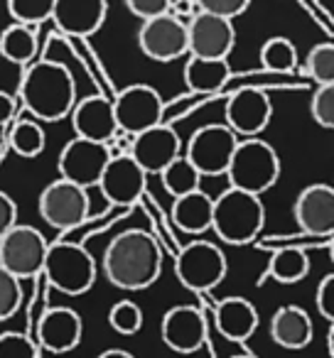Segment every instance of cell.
<instances>
[{"label":"cell","mask_w":334,"mask_h":358,"mask_svg":"<svg viewBox=\"0 0 334 358\" xmlns=\"http://www.w3.org/2000/svg\"><path fill=\"white\" fill-rule=\"evenodd\" d=\"M226 255L216 243L209 241H192L177 253L175 258V275L182 287L192 292H207L214 289L226 278Z\"/></svg>","instance_id":"cell-6"},{"label":"cell","mask_w":334,"mask_h":358,"mask_svg":"<svg viewBox=\"0 0 334 358\" xmlns=\"http://www.w3.org/2000/svg\"><path fill=\"white\" fill-rule=\"evenodd\" d=\"M236 45V30L231 20L211 13H200L187 25V55L204 59H229Z\"/></svg>","instance_id":"cell-13"},{"label":"cell","mask_w":334,"mask_h":358,"mask_svg":"<svg viewBox=\"0 0 334 358\" xmlns=\"http://www.w3.org/2000/svg\"><path fill=\"white\" fill-rule=\"evenodd\" d=\"M13 113H15V99L8 96L6 91H0V128L8 125V120L13 118Z\"/></svg>","instance_id":"cell-41"},{"label":"cell","mask_w":334,"mask_h":358,"mask_svg":"<svg viewBox=\"0 0 334 358\" xmlns=\"http://www.w3.org/2000/svg\"><path fill=\"white\" fill-rule=\"evenodd\" d=\"M309 273V258L305 253L302 245H280L273 255H270L268 270L260 275V282L263 280H275L280 285H295L302 282Z\"/></svg>","instance_id":"cell-26"},{"label":"cell","mask_w":334,"mask_h":358,"mask_svg":"<svg viewBox=\"0 0 334 358\" xmlns=\"http://www.w3.org/2000/svg\"><path fill=\"white\" fill-rule=\"evenodd\" d=\"M42 275L47 282L60 292L69 297L89 292L96 280V263L94 255L79 243L69 241H57L47 245L45 263H42Z\"/></svg>","instance_id":"cell-5"},{"label":"cell","mask_w":334,"mask_h":358,"mask_svg":"<svg viewBox=\"0 0 334 358\" xmlns=\"http://www.w3.org/2000/svg\"><path fill=\"white\" fill-rule=\"evenodd\" d=\"M37 209L52 229H74V226L84 224L86 214H89V189H81L60 177L40 192Z\"/></svg>","instance_id":"cell-10"},{"label":"cell","mask_w":334,"mask_h":358,"mask_svg":"<svg viewBox=\"0 0 334 358\" xmlns=\"http://www.w3.org/2000/svg\"><path fill=\"white\" fill-rule=\"evenodd\" d=\"M84 334V322L69 307H52L42 314L40 327H37V338L40 346L50 353H69L81 343Z\"/></svg>","instance_id":"cell-20"},{"label":"cell","mask_w":334,"mask_h":358,"mask_svg":"<svg viewBox=\"0 0 334 358\" xmlns=\"http://www.w3.org/2000/svg\"><path fill=\"white\" fill-rule=\"evenodd\" d=\"M22 304V285L13 273L0 268V322H8L15 317Z\"/></svg>","instance_id":"cell-34"},{"label":"cell","mask_w":334,"mask_h":358,"mask_svg":"<svg viewBox=\"0 0 334 358\" xmlns=\"http://www.w3.org/2000/svg\"><path fill=\"white\" fill-rule=\"evenodd\" d=\"M317 309L329 324L334 322V275L329 273L317 287Z\"/></svg>","instance_id":"cell-39"},{"label":"cell","mask_w":334,"mask_h":358,"mask_svg":"<svg viewBox=\"0 0 334 358\" xmlns=\"http://www.w3.org/2000/svg\"><path fill=\"white\" fill-rule=\"evenodd\" d=\"M224 174L229 177V187L260 196L280 177L278 152L265 140L244 138L236 143V150Z\"/></svg>","instance_id":"cell-4"},{"label":"cell","mask_w":334,"mask_h":358,"mask_svg":"<svg viewBox=\"0 0 334 358\" xmlns=\"http://www.w3.org/2000/svg\"><path fill=\"white\" fill-rule=\"evenodd\" d=\"M231 358H253V356H246V353H239V356H231Z\"/></svg>","instance_id":"cell-44"},{"label":"cell","mask_w":334,"mask_h":358,"mask_svg":"<svg viewBox=\"0 0 334 358\" xmlns=\"http://www.w3.org/2000/svg\"><path fill=\"white\" fill-rule=\"evenodd\" d=\"M312 319L298 304H285L270 319V338L288 351H300L312 341Z\"/></svg>","instance_id":"cell-22"},{"label":"cell","mask_w":334,"mask_h":358,"mask_svg":"<svg viewBox=\"0 0 334 358\" xmlns=\"http://www.w3.org/2000/svg\"><path fill=\"white\" fill-rule=\"evenodd\" d=\"M145 185H148V174L140 169V164L125 155H116L106 162L104 172L99 179V189L104 199L113 206H130L143 199Z\"/></svg>","instance_id":"cell-12"},{"label":"cell","mask_w":334,"mask_h":358,"mask_svg":"<svg viewBox=\"0 0 334 358\" xmlns=\"http://www.w3.org/2000/svg\"><path fill=\"white\" fill-rule=\"evenodd\" d=\"M96 358H135L133 353H128V351H120V348H111V351H104L101 356H96Z\"/></svg>","instance_id":"cell-42"},{"label":"cell","mask_w":334,"mask_h":358,"mask_svg":"<svg viewBox=\"0 0 334 358\" xmlns=\"http://www.w3.org/2000/svg\"><path fill=\"white\" fill-rule=\"evenodd\" d=\"M309 113H312L317 125H322L327 130L334 128V84L314 89L312 101H309Z\"/></svg>","instance_id":"cell-35"},{"label":"cell","mask_w":334,"mask_h":358,"mask_svg":"<svg viewBox=\"0 0 334 358\" xmlns=\"http://www.w3.org/2000/svg\"><path fill=\"white\" fill-rule=\"evenodd\" d=\"M71 125H74L76 138L94 140V143H109L116 133H118V123H116L113 103L106 96H86V99L76 101L71 108Z\"/></svg>","instance_id":"cell-19"},{"label":"cell","mask_w":334,"mask_h":358,"mask_svg":"<svg viewBox=\"0 0 334 358\" xmlns=\"http://www.w3.org/2000/svg\"><path fill=\"white\" fill-rule=\"evenodd\" d=\"M138 47L153 62H175L187 55V25L172 15L143 20L138 30Z\"/></svg>","instance_id":"cell-14"},{"label":"cell","mask_w":334,"mask_h":358,"mask_svg":"<svg viewBox=\"0 0 334 358\" xmlns=\"http://www.w3.org/2000/svg\"><path fill=\"white\" fill-rule=\"evenodd\" d=\"M295 224L309 236H332L334 231V189L329 185H309L295 199Z\"/></svg>","instance_id":"cell-18"},{"label":"cell","mask_w":334,"mask_h":358,"mask_svg":"<svg viewBox=\"0 0 334 358\" xmlns=\"http://www.w3.org/2000/svg\"><path fill=\"white\" fill-rule=\"evenodd\" d=\"M45 130L35 120H18L11 130V150L25 159H32L45 150Z\"/></svg>","instance_id":"cell-30"},{"label":"cell","mask_w":334,"mask_h":358,"mask_svg":"<svg viewBox=\"0 0 334 358\" xmlns=\"http://www.w3.org/2000/svg\"><path fill=\"white\" fill-rule=\"evenodd\" d=\"M239 135L224 123H209L195 130L185 148V157L195 164L202 177H219L226 172Z\"/></svg>","instance_id":"cell-7"},{"label":"cell","mask_w":334,"mask_h":358,"mask_svg":"<svg viewBox=\"0 0 334 358\" xmlns=\"http://www.w3.org/2000/svg\"><path fill=\"white\" fill-rule=\"evenodd\" d=\"M109 159L111 155L104 143L74 138L62 148L60 159H57V169H60L62 179L81 187V189H89V187L99 185L101 172H104Z\"/></svg>","instance_id":"cell-11"},{"label":"cell","mask_w":334,"mask_h":358,"mask_svg":"<svg viewBox=\"0 0 334 358\" xmlns=\"http://www.w3.org/2000/svg\"><path fill=\"white\" fill-rule=\"evenodd\" d=\"M197 6L202 8V13H211V15L234 20V17L244 15L249 10L251 0H197Z\"/></svg>","instance_id":"cell-37"},{"label":"cell","mask_w":334,"mask_h":358,"mask_svg":"<svg viewBox=\"0 0 334 358\" xmlns=\"http://www.w3.org/2000/svg\"><path fill=\"white\" fill-rule=\"evenodd\" d=\"M216 329L229 341L244 343L258 329V312L246 297H226L216 307Z\"/></svg>","instance_id":"cell-23"},{"label":"cell","mask_w":334,"mask_h":358,"mask_svg":"<svg viewBox=\"0 0 334 358\" xmlns=\"http://www.w3.org/2000/svg\"><path fill=\"white\" fill-rule=\"evenodd\" d=\"M231 79L229 59L190 57L185 64V84L192 94H216Z\"/></svg>","instance_id":"cell-25"},{"label":"cell","mask_w":334,"mask_h":358,"mask_svg":"<svg viewBox=\"0 0 334 358\" xmlns=\"http://www.w3.org/2000/svg\"><path fill=\"white\" fill-rule=\"evenodd\" d=\"M111 103H113L118 130H125L128 135H138L165 120L162 96L148 84L125 86Z\"/></svg>","instance_id":"cell-9"},{"label":"cell","mask_w":334,"mask_h":358,"mask_svg":"<svg viewBox=\"0 0 334 358\" xmlns=\"http://www.w3.org/2000/svg\"><path fill=\"white\" fill-rule=\"evenodd\" d=\"M20 99L35 118L57 123L67 118L76 103V84L71 71L57 62L30 64L20 84Z\"/></svg>","instance_id":"cell-2"},{"label":"cell","mask_w":334,"mask_h":358,"mask_svg":"<svg viewBox=\"0 0 334 358\" xmlns=\"http://www.w3.org/2000/svg\"><path fill=\"white\" fill-rule=\"evenodd\" d=\"M109 324L113 331H118L120 336H133V334L140 331L143 327V312L135 302H116L109 312Z\"/></svg>","instance_id":"cell-33"},{"label":"cell","mask_w":334,"mask_h":358,"mask_svg":"<svg viewBox=\"0 0 334 358\" xmlns=\"http://www.w3.org/2000/svg\"><path fill=\"white\" fill-rule=\"evenodd\" d=\"M160 334H162L165 346L182 356H192L207 343V322L204 314L197 307H172L170 312H165L162 322H160Z\"/></svg>","instance_id":"cell-17"},{"label":"cell","mask_w":334,"mask_h":358,"mask_svg":"<svg viewBox=\"0 0 334 358\" xmlns=\"http://www.w3.org/2000/svg\"><path fill=\"white\" fill-rule=\"evenodd\" d=\"M260 64L270 74H290L298 66V50L288 37H270L260 47Z\"/></svg>","instance_id":"cell-29"},{"label":"cell","mask_w":334,"mask_h":358,"mask_svg":"<svg viewBox=\"0 0 334 358\" xmlns=\"http://www.w3.org/2000/svg\"><path fill=\"white\" fill-rule=\"evenodd\" d=\"M226 125L234 130L236 135L244 138H256L268 128L270 118H273V103H270L268 94L256 86H244V89L234 91L226 101Z\"/></svg>","instance_id":"cell-15"},{"label":"cell","mask_w":334,"mask_h":358,"mask_svg":"<svg viewBox=\"0 0 334 358\" xmlns=\"http://www.w3.org/2000/svg\"><path fill=\"white\" fill-rule=\"evenodd\" d=\"M309 79L317 86L334 84V45L332 42H319L309 50L307 62H305Z\"/></svg>","instance_id":"cell-31"},{"label":"cell","mask_w":334,"mask_h":358,"mask_svg":"<svg viewBox=\"0 0 334 358\" xmlns=\"http://www.w3.org/2000/svg\"><path fill=\"white\" fill-rule=\"evenodd\" d=\"M109 13L106 0H55L52 20L64 35L91 37L101 30Z\"/></svg>","instance_id":"cell-21"},{"label":"cell","mask_w":334,"mask_h":358,"mask_svg":"<svg viewBox=\"0 0 334 358\" xmlns=\"http://www.w3.org/2000/svg\"><path fill=\"white\" fill-rule=\"evenodd\" d=\"M128 155L140 164L145 174H160L175 157L182 155V140L172 125L162 123L133 135Z\"/></svg>","instance_id":"cell-16"},{"label":"cell","mask_w":334,"mask_h":358,"mask_svg":"<svg viewBox=\"0 0 334 358\" xmlns=\"http://www.w3.org/2000/svg\"><path fill=\"white\" fill-rule=\"evenodd\" d=\"M0 358H37V348L25 334L6 331L0 334Z\"/></svg>","instance_id":"cell-36"},{"label":"cell","mask_w":334,"mask_h":358,"mask_svg":"<svg viewBox=\"0 0 334 358\" xmlns=\"http://www.w3.org/2000/svg\"><path fill=\"white\" fill-rule=\"evenodd\" d=\"M211 211H214V199L207 192L195 189L190 194L175 196L172 224L185 234H204L211 229Z\"/></svg>","instance_id":"cell-24"},{"label":"cell","mask_w":334,"mask_h":358,"mask_svg":"<svg viewBox=\"0 0 334 358\" xmlns=\"http://www.w3.org/2000/svg\"><path fill=\"white\" fill-rule=\"evenodd\" d=\"M47 245V238L35 226L15 224L0 238V268H6L18 280L35 278L42 273Z\"/></svg>","instance_id":"cell-8"},{"label":"cell","mask_w":334,"mask_h":358,"mask_svg":"<svg viewBox=\"0 0 334 358\" xmlns=\"http://www.w3.org/2000/svg\"><path fill=\"white\" fill-rule=\"evenodd\" d=\"M162 270V250L158 241L140 229L118 234L104 253V273L118 289H148Z\"/></svg>","instance_id":"cell-1"},{"label":"cell","mask_w":334,"mask_h":358,"mask_svg":"<svg viewBox=\"0 0 334 358\" xmlns=\"http://www.w3.org/2000/svg\"><path fill=\"white\" fill-rule=\"evenodd\" d=\"M265 221V206L258 194H249L229 187L214 199L211 229L224 243L244 245L260 234Z\"/></svg>","instance_id":"cell-3"},{"label":"cell","mask_w":334,"mask_h":358,"mask_svg":"<svg viewBox=\"0 0 334 358\" xmlns=\"http://www.w3.org/2000/svg\"><path fill=\"white\" fill-rule=\"evenodd\" d=\"M160 179H162V187L167 189V194L182 196V194H190V192L200 189L202 174L197 172L195 164H192L185 155H180V157H175L162 172H160Z\"/></svg>","instance_id":"cell-28"},{"label":"cell","mask_w":334,"mask_h":358,"mask_svg":"<svg viewBox=\"0 0 334 358\" xmlns=\"http://www.w3.org/2000/svg\"><path fill=\"white\" fill-rule=\"evenodd\" d=\"M327 348H329V356H334V327L329 329V336H327Z\"/></svg>","instance_id":"cell-43"},{"label":"cell","mask_w":334,"mask_h":358,"mask_svg":"<svg viewBox=\"0 0 334 358\" xmlns=\"http://www.w3.org/2000/svg\"><path fill=\"white\" fill-rule=\"evenodd\" d=\"M0 55L8 62L18 66H27L37 55V32L30 25H15L6 27L0 32Z\"/></svg>","instance_id":"cell-27"},{"label":"cell","mask_w":334,"mask_h":358,"mask_svg":"<svg viewBox=\"0 0 334 358\" xmlns=\"http://www.w3.org/2000/svg\"><path fill=\"white\" fill-rule=\"evenodd\" d=\"M18 224V206L13 201V196H8L6 192H0V238Z\"/></svg>","instance_id":"cell-40"},{"label":"cell","mask_w":334,"mask_h":358,"mask_svg":"<svg viewBox=\"0 0 334 358\" xmlns=\"http://www.w3.org/2000/svg\"><path fill=\"white\" fill-rule=\"evenodd\" d=\"M55 0H8V13L20 25L37 27L45 20H52Z\"/></svg>","instance_id":"cell-32"},{"label":"cell","mask_w":334,"mask_h":358,"mask_svg":"<svg viewBox=\"0 0 334 358\" xmlns=\"http://www.w3.org/2000/svg\"><path fill=\"white\" fill-rule=\"evenodd\" d=\"M125 8L140 20H150L170 10V0H125Z\"/></svg>","instance_id":"cell-38"}]
</instances>
